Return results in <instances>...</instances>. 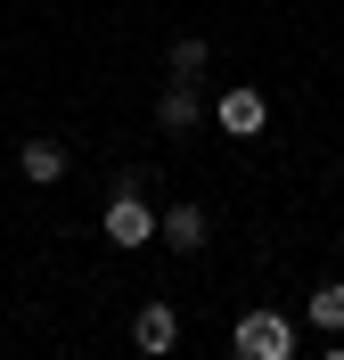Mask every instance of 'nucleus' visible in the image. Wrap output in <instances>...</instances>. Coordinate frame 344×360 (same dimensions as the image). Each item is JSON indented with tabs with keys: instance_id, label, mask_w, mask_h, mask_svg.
I'll list each match as a JSON object with an SVG mask.
<instances>
[{
	"instance_id": "2",
	"label": "nucleus",
	"mask_w": 344,
	"mask_h": 360,
	"mask_svg": "<svg viewBox=\"0 0 344 360\" xmlns=\"http://www.w3.org/2000/svg\"><path fill=\"white\" fill-rule=\"evenodd\" d=\"M107 246L115 254H139V246H156V205L139 197V188H115V205H107Z\"/></svg>"
},
{
	"instance_id": "6",
	"label": "nucleus",
	"mask_w": 344,
	"mask_h": 360,
	"mask_svg": "<svg viewBox=\"0 0 344 360\" xmlns=\"http://www.w3.org/2000/svg\"><path fill=\"white\" fill-rule=\"evenodd\" d=\"M17 172L33 180V188H58V180H66V148H58V139H25V148H17Z\"/></svg>"
},
{
	"instance_id": "7",
	"label": "nucleus",
	"mask_w": 344,
	"mask_h": 360,
	"mask_svg": "<svg viewBox=\"0 0 344 360\" xmlns=\"http://www.w3.org/2000/svg\"><path fill=\"white\" fill-rule=\"evenodd\" d=\"M156 123H164V131H197V123H205V98H197L189 82H164V98H156Z\"/></svg>"
},
{
	"instance_id": "1",
	"label": "nucleus",
	"mask_w": 344,
	"mask_h": 360,
	"mask_svg": "<svg viewBox=\"0 0 344 360\" xmlns=\"http://www.w3.org/2000/svg\"><path fill=\"white\" fill-rule=\"evenodd\" d=\"M295 319L287 311H238V328H229V360H295Z\"/></svg>"
},
{
	"instance_id": "9",
	"label": "nucleus",
	"mask_w": 344,
	"mask_h": 360,
	"mask_svg": "<svg viewBox=\"0 0 344 360\" xmlns=\"http://www.w3.org/2000/svg\"><path fill=\"white\" fill-rule=\"evenodd\" d=\"M197 74H205V41L181 33V41H172V82H197Z\"/></svg>"
},
{
	"instance_id": "5",
	"label": "nucleus",
	"mask_w": 344,
	"mask_h": 360,
	"mask_svg": "<svg viewBox=\"0 0 344 360\" xmlns=\"http://www.w3.org/2000/svg\"><path fill=\"white\" fill-rule=\"evenodd\" d=\"M156 238H164L172 254H197V246L213 238V221L197 213V205H172V213H156Z\"/></svg>"
},
{
	"instance_id": "10",
	"label": "nucleus",
	"mask_w": 344,
	"mask_h": 360,
	"mask_svg": "<svg viewBox=\"0 0 344 360\" xmlns=\"http://www.w3.org/2000/svg\"><path fill=\"white\" fill-rule=\"evenodd\" d=\"M320 360H344V344H328V352H320Z\"/></svg>"
},
{
	"instance_id": "8",
	"label": "nucleus",
	"mask_w": 344,
	"mask_h": 360,
	"mask_svg": "<svg viewBox=\"0 0 344 360\" xmlns=\"http://www.w3.org/2000/svg\"><path fill=\"white\" fill-rule=\"evenodd\" d=\"M303 319H312V328H328V336H344V278H328V287L303 295Z\"/></svg>"
},
{
	"instance_id": "3",
	"label": "nucleus",
	"mask_w": 344,
	"mask_h": 360,
	"mask_svg": "<svg viewBox=\"0 0 344 360\" xmlns=\"http://www.w3.org/2000/svg\"><path fill=\"white\" fill-rule=\"evenodd\" d=\"M213 123H222L229 139H262V123H271V98L254 82H229L222 98H213Z\"/></svg>"
},
{
	"instance_id": "4",
	"label": "nucleus",
	"mask_w": 344,
	"mask_h": 360,
	"mask_svg": "<svg viewBox=\"0 0 344 360\" xmlns=\"http://www.w3.org/2000/svg\"><path fill=\"white\" fill-rule=\"evenodd\" d=\"M132 344H139L148 360H164L172 344H181V311H172V303H139V319H132Z\"/></svg>"
}]
</instances>
